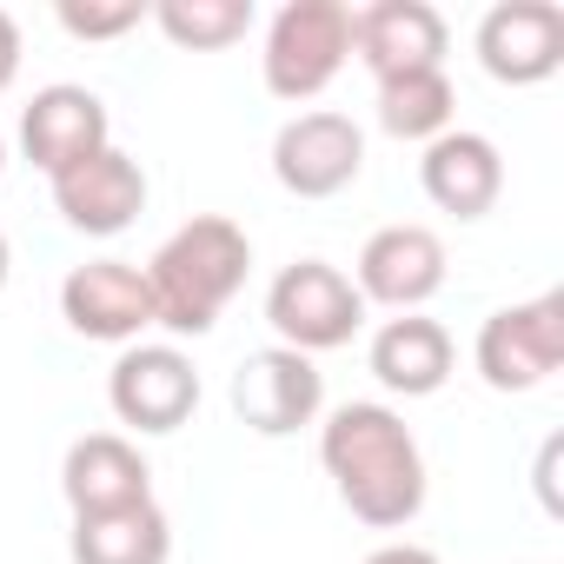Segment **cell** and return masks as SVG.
<instances>
[{"label": "cell", "mask_w": 564, "mask_h": 564, "mask_svg": "<svg viewBox=\"0 0 564 564\" xmlns=\"http://www.w3.org/2000/svg\"><path fill=\"white\" fill-rule=\"evenodd\" d=\"M153 28L186 54H219L252 34V0H160Z\"/></svg>", "instance_id": "20"}, {"label": "cell", "mask_w": 564, "mask_h": 564, "mask_svg": "<svg viewBox=\"0 0 564 564\" xmlns=\"http://www.w3.org/2000/svg\"><path fill=\"white\" fill-rule=\"evenodd\" d=\"M100 147H113V120H107V100L94 87L61 80V87H41L28 100V113H21V153L47 180H61L67 166L94 160Z\"/></svg>", "instance_id": "11"}, {"label": "cell", "mask_w": 564, "mask_h": 564, "mask_svg": "<svg viewBox=\"0 0 564 564\" xmlns=\"http://www.w3.org/2000/svg\"><path fill=\"white\" fill-rule=\"evenodd\" d=\"M452 107H458V94H452L445 67L379 80V127H386L392 140H425V147H432L438 133H452Z\"/></svg>", "instance_id": "19"}, {"label": "cell", "mask_w": 564, "mask_h": 564, "mask_svg": "<svg viewBox=\"0 0 564 564\" xmlns=\"http://www.w3.org/2000/svg\"><path fill=\"white\" fill-rule=\"evenodd\" d=\"M14 74H21V21L0 8V94L14 87Z\"/></svg>", "instance_id": "22"}, {"label": "cell", "mask_w": 564, "mask_h": 564, "mask_svg": "<svg viewBox=\"0 0 564 564\" xmlns=\"http://www.w3.org/2000/svg\"><path fill=\"white\" fill-rule=\"evenodd\" d=\"M319 405H326V379L306 352L265 346V352L239 359V372H232V412L259 438H286V432L313 425Z\"/></svg>", "instance_id": "7"}, {"label": "cell", "mask_w": 564, "mask_h": 564, "mask_svg": "<svg viewBox=\"0 0 564 564\" xmlns=\"http://www.w3.org/2000/svg\"><path fill=\"white\" fill-rule=\"evenodd\" d=\"M372 379L399 399H432L452 379V333L425 313H399L372 333Z\"/></svg>", "instance_id": "17"}, {"label": "cell", "mask_w": 564, "mask_h": 564, "mask_svg": "<svg viewBox=\"0 0 564 564\" xmlns=\"http://www.w3.org/2000/svg\"><path fill=\"white\" fill-rule=\"evenodd\" d=\"M61 319L80 339L127 346L153 326V286L133 259H87L61 279Z\"/></svg>", "instance_id": "9"}, {"label": "cell", "mask_w": 564, "mask_h": 564, "mask_svg": "<svg viewBox=\"0 0 564 564\" xmlns=\"http://www.w3.org/2000/svg\"><path fill=\"white\" fill-rule=\"evenodd\" d=\"M419 186H425V199L438 206V213H452V219H485L491 206H498V193H505V160H498V147L485 140V133H438L432 147H425V160H419Z\"/></svg>", "instance_id": "16"}, {"label": "cell", "mask_w": 564, "mask_h": 564, "mask_svg": "<svg viewBox=\"0 0 564 564\" xmlns=\"http://www.w3.org/2000/svg\"><path fill=\"white\" fill-rule=\"evenodd\" d=\"M54 206H61V219L74 232L113 239V232H127L147 213V173L120 147H100L94 160H80V166H67L54 180Z\"/></svg>", "instance_id": "14"}, {"label": "cell", "mask_w": 564, "mask_h": 564, "mask_svg": "<svg viewBox=\"0 0 564 564\" xmlns=\"http://www.w3.org/2000/svg\"><path fill=\"white\" fill-rule=\"evenodd\" d=\"M359 173H366V133L333 107L293 113L272 140V180L286 193H300V199H333Z\"/></svg>", "instance_id": "6"}, {"label": "cell", "mask_w": 564, "mask_h": 564, "mask_svg": "<svg viewBox=\"0 0 564 564\" xmlns=\"http://www.w3.org/2000/svg\"><path fill=\"white\" fill-rule=\"evenodd\" d=\"M265 326L279 333L286 352H333V346H352V333L366 326V300L359 286L326 265V259H293L286 272L265 286Z\"/></svg>", "instance_id": "4"}, {"label": "cell", "mask_w": 564, "mask_h": 564, "mask_svg": "<svg viewBox=\"0 0 564 564\" xmlns=\"http://www.w3.org/2000/svg\"><path fill=\"white\" fill-rule=\"evenodd\" d=\"M147 286H153V326L199 339L219 326V313L232 306V293L246 286L252 272V239L246 226H232L226 213H199L186 219L147 265Z\"/></svg>", "instance_id": "2"}, {"label": "cell", "mask_w": 564, "mask_h": 564, "mask_svg": "<svg viewBox=\"0 0 564 564\" xmlns=\"http://www.w3.org/2000/svg\"><path fill=\"white\" fill-rule=\"evenodd\" d=\"M319 465L339 505L372 531H399L425 511V452L392 405H372V399L339 405L319 425Z\"/></svg>", "instance_id": "1"}, {"label": "cell", "mask_w": 564, "mask_h": 564, "mask_svg": "<svg viewBox=\"0 0 564 564\" xmlns=\"http://www.w3.org/2000/svg\"><path fill=\"white\" fill-rule=\"evenodd\" d=\"M0 166H8V140H0Z\"/></svg>", "instance_id": "25"}, {"label": "cell", "mask_w": 564, "mask_h": 564, "mask_svg": "<svg viewBox=\"0 0 564 564\" xmlns=\"http://www.w3.org/2000/svg\"><path fill=\"white\" fill-rule=\"evenodd\" d=\"M478 379L491 392H538L564 366V293H538L524 306H498L478 326Z\"/></svg>", "instance_id": "5"}, {"label": "cell", "mask_w": 564, "mask_h": 564, "mask_svg": "<svg viewBox=\"0 0 564 564\" xmlns=\"http://www.w3.org/2000/svg\"><path fill=\"white\" fill-rule=\"evenodd\" d=\"M107 405L133 432H180L199 405V372L180 346H127L107 372Z\"/></svg>", "instance_id": "8"}, {"label": "cell", "mask_w": 564, "mask_h": 564, "mask_svg": "<svg viewBox=\"0 0 564 564\" xmlns=\"http://www.w3.org/2000/svg\"><path fill=\"white\" fill-rule=\"evenodd\" d=\"M366 564H438V551H425V544H379Z\"/></svg>", "instance_id": "23"}, {"label": "cell", "mask_w": 564, "mask_h": 564, "mask_svg": "<svg viewBox=\"0 0 564 564\" xmlns=\"http://www.w3.org/2000/svg\"><path fill=\"white\" fill-rule=\"evenodd\" d=\"M352 286H359L366 306L419 313L445 286V239L432 226H379L359 246V279Z\"/></svg>", "instance_id": "12"}, {"label": "cell", "mask_w": 564, "mask_h": 564, "mask_svg": "<svg viewBox=\"0 0 564 564\" xmlns=\"http://www.w3.org/2000/svg\"><path fill=\"white\" fill-rule=\"evenodd\" d=\"M478 67L505 87H538L564 67V8L557 0H498L478 21Z\"/></svg>", "instance_id": "10"}, {"label": "cell", "mask_w": 564, "mask_h": 564, "mask_svg": "<svg viewBox=\"0 0 564 564\" xmlns=\"http://www.w3.org/2000/svg\"><path fill=\"white\" fill-rule=\"evenodd\" d=\"M54 21H61L74 41H120V34H133L140 21H153V8H147V0H61Z\"/></svg>", "instance_id": "21"}, {"label": "cell", "mask_w": 564, "mask_h": 564, "mask_svg": "<svg viewBox=\"0 0 564 564\" xmlns=\"http://www.w3.org/2000/svg\"><path fill=\"white\" fill-rule=\"evenodd\" d=\"M67 551H74V564H166L173 557V524L147 498V505H120V511H100V518H74Z\"/></svg>", "instance_id": "18"}, {"label": "cell", "mask_w": 564, "mask_h": 564, "mask_svg": "<svg viewBox=\"0 0 564 564\" xmlns=\"http://www.w3.org/2000/svg\"><path fill=\"white\" fill-rule=\"evenodd\" d=\"M352 54L366 61L372 80L432 74L445 67V14L432 0H372L352 14Z\"/></svg>", "instance_id": "13"}, {"label": "cell", "mask_w": 564, "mask_h": 564, "mask_svg": "<svg viewBox=\"0 0 564 564\" xmlns=\"http://www.w3.org/2000/svg\"><path fill=\"white\" fill-rule=\"evenodd\" d=\"M346 61H352V8L346 0H286L265 28L259 74H265L272 100L300 107V100H319Z\"/></svg>", "instance_id": "3"}, {"label": "cell", "mask_w": 564, "mask_h": 564, "mask_svg": "<svg viewBox=\"0 0 564 564\" xmlns=\"http://www.w3.org/2000/svg\"><path fill=\"white\" fill-rule=\"evenodd\" d=\"M8 272H14V252H8V232H0V293H8Z\"/></svg>", "instance_id": "24"}, {"label": "cell", "mask_w": 564, "mask_h": 564, "mask_svg": "<svg viewBox=\"0 0 564 564\" xmlns=\"http://www.w3.org/2000/svg\"><path fill=\"white\" fill-rule=\"evenodd\" d=\"M61 491H67L74 518H100V511H120V505H147L153 498V471H147V458H140L133 438L87 432V438L67 445Z\"/></svg>", "instance_id": "15"}]
</instances>
